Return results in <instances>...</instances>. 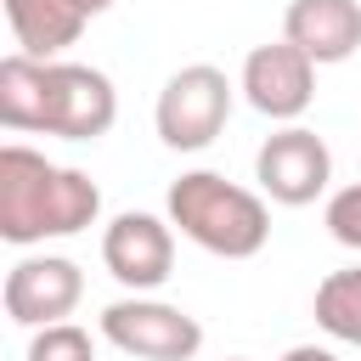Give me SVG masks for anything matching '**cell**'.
I'll list each match as a JSON object with an SVG mask.
<instances>
[{"instance_id": "obj_1", "label": "cell", "mask_w": 361, "mask_h": 361, "mask_svg": "<svg viewBox=\"0 0 361 361\" xmlns=\"http://www.w3.org/2000/svg\"><path fill=\"white\" fill-rule=\"evenodd\" d=\"M118 118V90L102 68L85 62H34L11 51L0 62V124L17 135L96 141Z\"/></svg>"}, {"instance_id": "obj_2", "label": "cell", "mask_w": 361, "mask_h": 361, "mask_svg": "<svg viewBox=\"0 0 361 361\" xmlns=\"http://www.w3.org/2000/svg\"><path fill=\"white\" fill-rule=\"evenodd\" d=\"M102 186L85 169L51 164L45 152L11 141L0 147V237L11 248H34L45 237H73L96 226Z\"/></svg>"}, {"instance_id": "obj_3", "label": "cell", "mask_w": 361, "mask_h": 361, "mask_svg": "<svg viewBox=\"0 0 361 361\" xmlns=\"http://www.w3.org/2000/svg\"><path fill=\"white\" fill-rule=\"evenodd\" d=\"M169 226L197 243L203 254L214 259H254L265 243H271V209L259 192L214 175V169H186L169 180Z\"/></svg>"}, {"instance_id": "obj_4", "label": "cell", "mask_w": 361, "mask_h": 361, "mask_svg": "<svg viewBox=\"0 0 361 361\" xmlns=\"http://www.w3.org/2000/svg\"><path fill=\"white\" fill-rule=\"evenodd\" d=\"M231 79L214 68V62H186L164 79L158 90V107H152V124H158V141L169 152H203L214 147V135L226 130L231 118Z\"/></svg>"}, {"instance_id": "obj_5", "label": "cell", "mask_w": 361, "mask_h": 361, "mask_svg": "<svg viewBox=\"0 0 361 361\" xmlns=\"http://www.w3.org/2000/svg\"><path fill=\"white\" fill-rule=\"evenodd\" d=\"M102 338L135 361H192L203 350V322L186 316L180 305L130 293L102 310Z\"/></svg>"}, {"instance_id": "obj_6", "label": "cell", "mask_w": 361, "mask_h": 361, "mask_svg": "<svg viewBox=\"0 0 361 361\" xmlns=\"http://www.w3.org/2000/svg\"><path fill=\"white\" fill-rule=\"evenodd\" d=\"M254 180H259V192H265L271 203L305 209V203H316V197L327 192V180H333V152H327V141H322L316 130L282 124V130H271V135L259 141V152H254Z\"/></svg>"}, {"instance_id": "obj_7", "label": "cell", "mask_w": 361, "mask_h": 361, "mask_svg": "<svg viewBox=\"0 0 361 361\" xmlns=\"http://www.w3.org/2000/svg\"><path fill=\"white\" fill-rule=\"evenodd\" d=\"M102 265H107V276H113L118 288H130V293L164 288L169 271H175V226L158 220V214H147V209L113 214L107 231H102Z\"/></svg>"}, {"instance_id": "obj_8", "label": "cell", "mask_w": 361, "mask_h": 361, "mask_svg": "<svg viewBox=\"0 0 361 361\" xmlns=\"http://www.w3.org/2000/svg\"><path fill=\"white\" fill-rule=\"evenodd\" d=\"M85 299V271L68 259V254H28L6 271V288H0V305L17 327H51V322H68Z\"/></svg>"}, {"instance_id": "obj_9", "label": "cell", "mask_w": 361, "mask_h": 361, "mask_svg": "<svg viewBox=\"0 0 361 361\" xmlns=\"http://www.w3.org/2000/svg\"><path fill=\"white\" fill-rule=\"evenodd\" d=\"M237 90H243V102H248L254 113H265V118H276V124H293V118L316 102V62H310L299 45H288V39L254 45V51L243 56Z\"/></svg>"}, {"instance_id": "obj_10", "label": "cell", "mask_w": 361, "mask_h": 361, "mask_svg": "<svg viewBox=\"0 0 361 361\" xmlns=\"http://www.w3.org/2000/svg\"><path fill=\"white\" fill-rule=\"evenodd\" d=\"M282 39L299 45L316 68L350 62L361 51V0H288Z\"/></svg>"}, {"instance_id": "obj_11", "label": "cell", "mask_w": 361, "mask_h": 361, "mask_svg": "<svg viewBox=\"0 0 361 361\" xmlns=\"http://www.w3.org/2000/svg\"><path fill=\"white\" fill-rule=\"evenodd\" d=\"M6 23L23 56L34 62H56L68 45H79L90 11L85 0H6Z\"/></svg>"}, {"instance_id": "obj_12", "label": "cell", "mask_w": 361, "mask_h": 361, "mask_svg": "<svg viewBox=\"0 0 361 361\" xmlns=\"http://www.w3.org/2000/svg\"><path fill=\"white\" fill-rule=\"evenodd\" d=\"M316 327L338 344H355L361 350V265H344V271H327L316 282Z\"/></svg>"}, {"instance_id": "obj_13", "label": "cell", "mask_w": 361, "mask_h": 361, "mask_svg": "<svg viewBox=\"0 0 361 361\" xmlns=\"http://www.w3.org/2000/svg\"><path fill=\"white\" fill-rule=\"evenodd\" d=\"M28 361H96V344L79 322H51V327H34Z\"/></svg>"}, {"instance_id": "obj_14", "label": "cell", "mask_w": 361, "mask_h": 361, "mask_svg": "<svg viewBox=\"0 0 361 361\" xmlns=\"http://www.w3.org/2000/svg\"><path fill=\"white\" fill-rule=\"evenodd\" d=\"M322 220H327V237H333V243H344V248L361 254V180H355V186H338V192L327 197Z\"/></svg>"}, {"instance_id": "obj_15", "label": "cell", "mask_w": 361, "mask_h": 361, "mask_svg": "<svg viewBox=\"0 0 361 361\" xmlns=\"http://www.w3.org/2000/svg\"><path fill=\"white\" fill-rule=\"evenodd\" d=\"M282 361H338V355H333V350H322V344H293Z\"/></svg>"}, {"instance_id": "obj_16", "label": "cell", "mask_w": 361, "mask_h": 361, "mask_svg": "<svg viewBox=\"0 0 361 361\" xmlns=\"http://www.w3.org/2000/svg\"><path fill=\"white\" fill-rule=\"evenodd\" d=\"M107 6H113V0H85V11H90V17H102Z\"/></svg>"}, {"instance_id": "obj_17", "label": "cell", "mask_w": 361, "mask_h": 361, "mask_svg": "<svg viewBox=\"0 0 361 361\" xmlns=\"http://www.w3.org/2000/svg\"><path fill=\"white\" fill-rule=\"evenodd\" d=\"M226 361H243V355H226Z\"/></svg>"}]
</instances>
